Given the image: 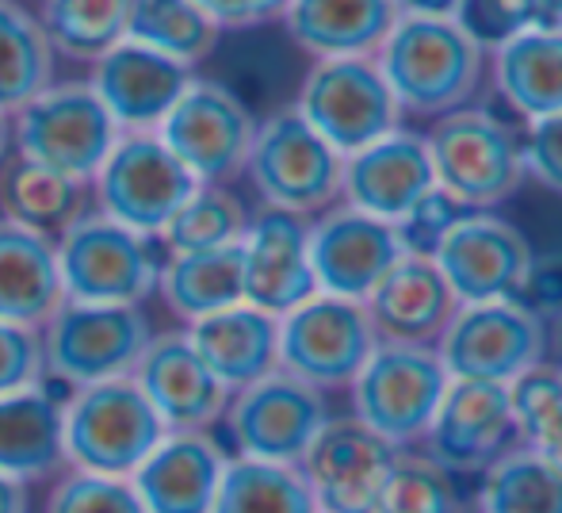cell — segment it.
Returning a JSON list of instances; mask_svg holds the SVG:
<instances>
[{"instance_id":"cell-20","label":"cell","mask_w":562,"mask_h":513,"mask_svg":"<svg viewBox=\"0 0 562 513\" xmlns=\"http://www.w3.org/2000/svg\"><path fill=\"white\" fill-rule=\"evenodd\" d=\"M437 188L425 134L391 131L340 161V203L398 226L425 192Z\"/></svg>"},{"instance_id":"cell-1","label":"cell","mask_w":562,"mask_h":513,"mask_svg":"<svg viewBox=\"0 0 562 513\" xmlns=\"http://www.w3.org/2000/svg\"><path fill=\"white\" fill-rule=\"evenodd\" d=\"M398 112L440 120L474 100L490 58L451 20L398 15L375 51Z\"/></svg>"},{"instance_id":"cell-49","label":"cell","mask_w":562,"mask_h":513,"mask_svg":"<svg viewBox=\"0 0 562 513\" xmlns=\"http://www.w3.org/2000/svg\"><path fill=\"white\" fill-rule=\"evenodd\" d=\"M543 15V27H562V0H536Z\"/></svg>"},{"instance_id":"cell-32","label":"cell","mask_w":562,"mask_h":513,"mask_svg":"<svg viewBox=\"0 0 562 513\" xmlns=\"http://www.w3.org/2000/svg\"><path fill=\"white\" fill-rule=\"evenodd\" d=\"M46 85H54V51L43 23L15 0H0V112L12 120Z\"/></svg>"},{"instance_id":"cell-40","label":"cell","mask_w":562,"mask_h":513,"mask_svg":"<svg viewBox=\"0 0 562 513\" xmlns=\"http://www.w3.org/2000/svg\"><path fill=\"white\" fill-rule=\"evenodd\" d=\"M451 23L490 58L517 35L543 27V15L536 0H459Z\"/></svg>"},{"instance_id":"cell-7","label":"cell","mask_w":562,"mask_h":513,"mask_svg":"<svg viewBox=\"0 0 562 513\" xmlns=\"http://www.w3.org/2000/svg\"><path fill=\"white\" fill-rule=\"evenodd\" d=\"M119 134L89 81H54L12 115V154L92 185Z\"/></svg>"},{"instance_id":"cell-27","label":"cell","mask_w":562,"mask_h":513,"mask_svg":"<svg viewBox=\"0 0 562 513\" xmlns=\"http://www.w3.org/2000/svg\"><path fill=\"white\" fill-rule=\"evenodd\" d=\"M280 20L314 62L375 58L398 23V8L394 0H288Z\"/></svg>"},{"instance_id":"cell-15","label":"cell","mask_w":562,"mask_h":513,"mask_svg":"<svg viewBox=\"0 0 562 513\" xmlns=\"http://www.w3.org/2000/svg\"><path fill=\"white\" fill-rule=\"evenodd\" d=\"M432 260L463 306L520 299L536 254L509 219L494 211H471L451 226Z\"/></svg>"},{"instance_id":"cell-8","label":"cell","mask_w":562,"mask_h":513,"mask_svg":"<svg viewBox=\"0 0 562 513\" xmlns=\"http://www.w3.org/2000/svg\"><path fill=\"white\" fill-rule=\"evenodd\" d=\"M448 383L451 376L437 345L379 342L348 387L352 417L394 448H409L429 433Z\"/></svg>"},{"instance_id":"cell-43","label":"cell","mask_w":562,"mask_h":513,"mask_svg":"<svg viewBox=\"0 0 562 513\" xmlns=\"http://www.w3.org/2000/svg\"><path fill=\"white\" fill-rule=\"evenodd\" d=\"M46 380L38 330L0 322V394H15Z\"/></svg>"},{"instance_id":"cell-16","label":"cell","mask_w":562,"mask_h":513,"mask_svg":"<svg viewBox=\"0 0 562 513\" xmlns=\"http://www.w3.org/2000/svg\"><path fill=\"white\" fill-rule=\"evenodd\" d=\"M398 453L402 448L371 433L352 414L329 417L299 471L311 487L318 513H375Z\"/></svg>"},{"instance_id":"cell-5","label":"cell","mask_w":562,"mask_h":513,"mask_svg":"<svg viewBox=\"0 0 562 513\" xmlns=\"http://www.w3.org/2000/svg\"><path fill=\"white\" fill-rule=\"evenodd\" d=\"M340 161L345 157L295 108H283L257 120L245 177L265 208L311 219L340 200Z\"/></svg>"},{"instance_id":"cell-22","label":"cell","mask_w":562,"mask_h":513,"mask_svg":"<svg viewBox=\"0 0 562 513\" xmlns=\"http://www.w3.org/2000/svg\"><path fill=\"white\" fill-rule=\"evenodd\" d=\"M192 69L172 58H161L157 51L123 38L119 46L92 62V92L119 131H157L177 97L192 81Z\"/></svg>"},{"instance_id":"cell-24","label":"cell","mask_w":562,"mask_h":513,"mask_svg":"<svg viewBox=\"0 0 562 513\" xmlns=\"http://www.w3.org/2000/svg\"><path fill=\"white\" fill-rule=\"evenodd\" d=\"M363 311L379 342L437 345L451 314L459 311V299L440 276L437 260L406 254L363 299Z\"/></svg>"},{"instance_id":"cell-10","label":"cell","mask_w":562,"mask_h":513,"mask_svg":"<svg viewBox=\"0 0 562 513\" xmlns=\"http://www.w3.org/2000/svg\"><path fill=\"white\" fill-rule=\"evenodd\" d=\"M195 188L200 180L169 154L154 131H126L92 177V208L157 242L165 223Z\"/></svg>"},{"instance_id":"cell-2","label":"cell","mask_w":562,"mask_h":513,"mask_svg":"<svg viewBox=\"0 0 562 513\" xmlns=\"http://www.w3.org/2000/svg\"><path fill=\"white\" fill-rule=\"evenodd\" d=\"M38 342H43L46 380L77 391L134 376L146 345L154 342V322L142 306L61 299L58 311L38 326Z\"/></svg>"},{"instance_id":"cell-11","label":"cell","mask_w":562,"mask_h":513,"mask_svg":"<svg viewBox=\"0 0 562 513\" xmlns=\"http://www.w3.org/2000/svg\"><path fill=\"white\" fill-rule=\"evenodd\" d=\"M295 108L340 157L402 127L398 100L375 58L314 62L299 85Z\"/></svg>"},{"instance_id":"cell-18","label":"cell","mask_w":562,"mask_h":513,"mask_svg":"<svg viewBox=\"0 0 562 513\" xmlns=\"http://www.w3.org/2000/svg\"><path fill=\"white\" fill-rule=\"evenodd\" d=\"M422 440H425V456L437 460L451 476L486 471L517 440L509 387L451 380L437 414H432L429 433Z\"/></svg>"},{"instance_id":"cell-14","label":"cell","mask_w":562,"mask_h":513,"mask_svg":"<svg viewBox=\"0 0 562 513\" xmlns=\"http://www.w3.org/2000/svg\"><path fill=\"white\" fill-rule=\"evenodd\" d=\"M223 422L237 456L299 468L329 422V406L322 391L276 368L272 376L229 394Z\"/></svg>"},{"instance_id":"cell-47","label":"cell","mask_w":562,"mask_h":513,"mask_svg":"<svg viewBox=\"0 0 562 513\" xmlns=\"http://www.w3.org/2000/svg\"><path fill=\"white\" fill-rule=\"evenodd\" d=\"M459 0H394L398 15H417V20H451Z\"/></svg>"},{"instance_id":"cell-38","label":"cell","mask_w":562,"mask_h":513,"mask_svg":"<svg viewBox=\"0 0 562 513\" xmlns=\"http://www.w3.org/2000/svg\"><path fill=\"white\" fill-rule=\"evenodd\" d=\"M513 430L520 448L562 468V368L540 365L509 383Z\"/></svg>"},{"instance_id":"cell-50","label":"cell","mask_w":562,"mask_h":513,"mask_svg":"<svg viewBox=\"0 0 562 513\" xmlns=\"http://www.w3.org/2000/svg\"><path fill=\"white\" fill-rule=\"evenodd\" d=\"M8 154H12V120L0 112V161H4Z\"/></svg>"},{"instance_id":"cell-28","label":"cell","mask_w":562,"mask_h":513,"mask_svg":"<svg viewBox=\"0 0 562 513\" xmlns=\"http://www.w3.org/2000/svg\"><path fill=\"white\" fill-rule=\"evenodd\" d=\"M61 299L54 238L0 219V322L38 330Z\"/></svg>"},{"instance_id":"cell-13","label":"cell","mask_w":562,"mask_h":513,"mask_svg":"<svg viewBox=\"0 0 562 513\" xmlns=\"http://www.w3.org/2000/svg\"><path fill=\"white\" fill-rule=\"evenodd\" d=\"M375 345L379 334L363 303L318 291L280 319V372L326 394L337 387H352Z\"/></svg>"},{"instance_id":"cell-48","label":"cell","mask_w":562,"mask_h":513,"mask_svg":"<svg viewBox=\"0 0 562 513\" xmlns=\"http://www.w3.org/2000/svg\"><path fill=\"white\" fill-rule=\"evenodd\" d=\"M0 513H31V487L12 476H0Z\"/></svg>"},{"instance_id":"cell-46","label":"cell","mask_w":562,"mask_h":513,"mask_svg":"<svg viewBox=\"0 0 562 513\" xmlns=\"http://www.w3.org/2000/svg\"><path fill=\"white\" fill-rule=\"evenodd\" d=\"M520 303L532 306L543 319V311L562 314V260H532V272L520 291Z\"/></svg>"},{"instance_id":"cell-37","label":"cell","mask_w":562,"mask_h":513,"mask_svg":"<svg viewBox=\"0 0 562 513\" xmlns=\"http://www.w3.org/2000/svg\"><path fill=\"white\" fill-rule=\"evenodd\" d=\"M245 226L249 211L226 185H200L165 223L157 242L165 254H203V249L237 246L245 238Z\"/></svg>"},{"instance_id":"cell-26","label":"cell","mask_w":562,"mask_h":513,"mask_svg":"<svg viewBox=\"0 0 562 513\" xmlns=\"http://www.w3.org/2000/svg\"><path fill=\"white\" fill-rule=\"evenodd\" d=\"M192 349L229 394L280 368V319L249 303L226 306L184 330Z\"/></svg>"},{"instance_id":"cell-41","label":"cell","mask_w":562,"mask_h":513,"mask_svg":"<svg viewBox=\"0 0 562 513\" xmlns=\"http://www.w3.org/2000/svg\"><path fill=\"white\" fill-rule=\"evenodd\" d=\"M43 513H146L134 494L131 479L92 476L66 468L54 479Z\"/></svg>"},{"instance_id":"cell-39","label":"cell","mask_w":562,"mask_h":513,"mask_svg":"<svg viewBox=\"0 0 562 513\" xmlns=\"http://www.w3.org/2000/svg\"><path fill=\"white\" fill-rule=\"evenodd\" d=\"M375 513H463V494L451 471L425 453L402 448Z\"/></svg>"},{"instance_id":"cell-3","label":"cell","mask_w":562,"mask_h":513,"mask_svg":"<svg viewBox=\"0 0 562 513\" xmlns=\"http://www.w3.org/2000/svg\"><path fill=\"white\" fill-rule=\"evenodd\" d=\"M58 246L61 295L74 303H108V306H142L157 295L161 254L154 238L115 223L89 208L81 219L54 238Z\"/></svg>"},{"instance_id":"cell-42","label":"cell","mask_w":562,"mask_h":513,"mask_svg":"<svg viewBox=\"0 0 562 513\" xmlns=\"http://www.w3.org/2000/svg\"><path fill=\"white\" fill-rule=\"evenodd\" d=\"M463 215H471V211H467L459 200H451L445 188H432V192H425L422 200L409 208V215L398 223V238H402V246H406V254L432 257L440 242L448 238V231Z\"/></svg>"},{"instance_id":"cell-17","label":"cell","mask_w":562,"mask_h":513,"mask_svg":"<svg viewBox=\"0 0 562 513\" xmlns=\"http://www.w3.org/2000/svg\"><path fill=\"white\" fill-rule=\"evenodd\" d=\"M406 257L398 226L334 203L311 223V268L322 295L363 303L375 283Z\"/></svg>"},{"instance_id":"cell-31","label":"cell","mask_w":562,"mask_h":513,"mask_svg":"<svg viewBox=\"0 0 562 513\" xmlns=\"http://www.w3.org/2000/svg\"><path fill=\"white\" fill-rule=\"evenodd\" d=\"M85 211H89V185L61 177L20 154H8L0 161V219L58 238Z\"/></svg>"},{"instance_id":"cell-25","label":"cell","mask_w":562,"mask_h":513,"mask_svg":"<svg viewBox=\"0 0 562 513\" xmlns=\"http://www.w3.org/2000/svg\"><path fill=\"white\" fill-rule=\"evenodd\" d=\"M66 471V387L43 380L0 394V476L43 483Z\"/></svg>"},{"instance_id":"cell-19","label":"cell","mask_w":562,"mask_h":513,"mask_svg":"<svg viewBox=\"0 0 562 513\" xmlns=\"http://www.w3.org/2000/svg\"><path fill=\"white\" fill-rule=\"evenodd\" d=\"M241 276L245 303L276 319L318 295L311 268V223L272 208L249 215L241 238Z\"/></svg>"},{"instance_id":"cell-9","label":"cell","mask_w":562,"mask_h":513,"mask_svg":"<svg viewBox=\"0 0 562 513\" xmlns=\"http://www.w3.org/2000/svg\"><path fill=\"white\" fill-rule=\"evenodd\" d=\"M437 353L451 380L509 387L525 372L543 365L548 322L520 299L463 303L440 334Z\"/></svg>"},{"instance_id":"cell-4","label":"cell","mask_w":562,"mask_h":513,"mask_svg":"<svg viewBox=\"0 0 562 513\" xmlns=\"http://www.w3.org/2000/svg\"><path fill=\"white\" fill-rule=\"evenodd\" d=\"M165 433L131 376L66 391V468L74 471L131 479Z\"/></svg>"},{"instance_id":"cell-6","label":"cell","mask_w":562,"mask_h":513,"mask_svg":"<svg viewBox=\"0 0 562 513\" xmlns=\"http://www.w3.org/2000/svg\"><path fill=\"white\" fill-rule=\"evenodd\" d=\"M432 177L467 211H494L525 180L520 134L486 108H459L425 134Z\"/></svg>"},{"instance_id":"cell-45","label":"cell","mask_w":562,"mask_h":513,"mask_svg":"<svg viewBox=\"0 0 562 513\" xmlns=\"http://www.w3.org/2000/svg\"><path fill=\"white\" fill-rule=\"evenodd\" d=\"M192 4H200L218 23V31H245L280 20L288 0H192Z\"/></svg>"},{"instance_id":"cell-34","label":"cell","mask_w":562,"mask_h":513,"mask_svg":"<svg viewBox=\"0 0 562 513\" xmlns=\"http://www.w3.org/2000/svg\"><path fill=\"white\" fill-rule=\"evenodd\" d=\"M134 0H43L38 23L54 58L97 62L126 38Z\"/></svg>"},{"instance_id":"cell-44","label":"cell","mask_w":562,"mask_h":513,"mask_svg":"<svg viewBox=\"0 0 562 513\" xmlns=\"http://www.w3.org/2000/svg\"><path fill=\"white\" fill-rule=\"evenodd\" d=\"M520 161L525 177L562 196V112L528 123V131L520 134Z\"/></svg>"},{"instance_id":"cell-36","label":"cell","mask_w":562,"mask_h":513,"mask_svg":"<svg viewBox=\"0 0 562 513\" xmlns=\"http://www.w3.org/2000/svg\"><path fill=\"white\" fill-rule=\"evenodd\" d=\"M211 513H318V506L299 468L229 456Z\"/></svg>"},{"instance_id":"cell-29","label":"cell","mask_w":562,"mask_h":513,"mask_svg":"<svg viewBox=\"0 0 562 513\" xmlns=\"http://www.w3.org/2000/svg\"><path fill=\"white\" fill-rule=\"evenodd\" d=\"M494 85L517 115L548 120L562 112V27H532L490 54Z\"/></svg>"},{"instance_id":"cell-30","label":"cell","mask_w":562,"mask_h":513,"mask_svg":"<svg viewBox=\"0 0 562 513\" xmlns=\"http://www.w3.org/2000/svg\"><path fill=\"white\" fill-rule=\"evenodd\" d=\"M157 295L177 314L180 322H200L226 306L245 303V276H241V242L203 254H165Z\"/></svg>"},{"instance_id":"cell-21","label":"cell","mask_w":562,"mask_h":513,"mask_svg":"<svg viewBox=\"0 0 562 513\" xmlns=\"http://www.w3.org/2000/svg\"><path fill=\"white\" fill-rule=\"evenodd\" d=\"M131 380L169 433H211L229 406V391L211 376L184 330L154 334Z\"/></svg>"},{"instance_id":"cell-33","label":"cell","mask_w":562,"mask_h":513,"mask_svg":"<svg viewBox=\"0 0 562 513\" xmlns=\"http://www.w3.org/2000/svg\"><path fill=\"white\" fill-rule=\"evenodd\" d=\"M126 38L146 46V51H157L161 58L195 69L218 51L223 31L192 0H134Z\"/></svg>"},{"instance_id":"cell-12","label":"cell","mask_w":562,"mask_h":513,"mask_svg":"<svg viewBox=\"0 0 562 513\" xmlns=\"http://www.w3.org/2000/svg\"><path fill=\"white\" fill-rule=\"evenodd\" d=\"M154 134L200 185H226L245 172L257 115L234 89L192 77Z\"/></svg>"},{"instance_id":"cell-23","label":"cell","mask_w":562,"mask_h":513,"mask_svg":"<svg viewBox=\"0 0 562 513\" xmlns=\"http://www.w3.org/2000/svg\"><path fill=\"white\" fill-rule=\"evenodd\" d=\"M229 453L211 433H165L138 464L131 487L146 513H211Z\"/></svg>"},{"instance_id":"cell-35","label":"cell","mask_w":562,"mask_h":513,"mask_svg":"<svg viewBox=\"0 0 562 513\" xmlns=\"http://www.w3.org/2000/svg\"><path fill=\"white\" fill-rule=\"evenodd\" d=\"M479 513H562V468L528 448H509L482 471Z\"/></svg>"}]
</instances>
